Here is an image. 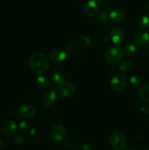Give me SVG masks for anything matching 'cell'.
Instances as JSON below:
<instances>
[{
	"instance_id": "obj_1",
	"label": "cell",
	"mask_w": 149,
	"mask_h": 150,
	"mask_svg": "<svg viewBox=\"0 0 149 150\" xmlns=\"http://www.w3.org/2000/svg\"><path fill=\"white\" fill-rule=\"evenodd\" d=\"M29 66L34 73L40 74L46 71L49 67V59L42 53H34L29 59Z\"/></svg>"
},
{
	"instance_id": "obj_2",
	"label": "cell",
	"mask_w": 149,
	"mask_h": 150,
	"mask_svg": "<svg viewBox=\"0 0 149 150\" xmlns=\"http://www.w3.org/2000/svg\"><path fill=\"white\" fill-rule=\"evenodd\" d=\"M124 49L119 45H112L110 47L105 54L106 61L110 64L119 63L124 57Z\"/></svg>"
},
{
	"instance_id": "obj_3",
	"label": "cell",
	"mask_w": 149,
	"mask_h": 150,
	"mask_svg": "<svg viewBox=\"0 0 149 150\" xmlns=\"http://www.w3.org/2000/svg\"><path fill=\"white\" fill-rule=\"evenodd\" d=\"M109 143L114 149H122L127 145V139L123 133H113L109 136Z\"/></svg>"
},
{
	"instance_id": "obj_4",
	"label": "cell",
	"mask_w": 149,
	"mask_h": 150,
	"mask_svg": "<svg viewBox=\"0 0 149 150\" xmlns=\"http://www.w3.org/2000/svg\"><path fill=\"white\" fill-rule=\"evenodd\" d=\"M56 92L63 98H70L75 94L76 88L72 83L64 81L56 86Z\"/></svg>"
},
{
	"instance_id": "obj_5",
	"label": "cell",
	"mask_w": 149,
	"mask_h": 150,
	"mask_svg": "<svg viewBox=\"0 0 149 150\" xmlns=\"http://www.w3.org/2000/svg\"><path fill=\"white\" fill-rule=\"evenodd\" d=\"M110 85L112 89L115 92L123 91L127 85V78L121 73H118L113 76L110 81Z\"/></svg>"
},
{
	"instance_id": "obj_6",
	"label": "cell",
	"mask_w": 149,
	"mask_h": 150,
	"mask_svg": "<svg viewBox=\"0 0 149 150\" xmlns=\"http://www.w3.org/2000/svg\"><path fill=\"white\" fill-rule=\"evenodd\" d=\"M67 136V130L65 127L61 125L53 126L51 130V138L53 142H61L65 139Z\"/></svg>"
},
{
	"instance_id": "obj_7",
	"label": "cell",
	"mask_w": 149,
	"mask_h": 150,
	"mask_svg": "<svg viewBox=\"0 0 149 150\" xmlns=\"http://www.w3.org/2000/svg\"><path fill=\"white\" fill-rule=\"evenodd\" d=\"M19 115L24 118H32L36 114V108L30 104H22L18 108Z\"/></svg>"
},
{
	"instance_id": "obj_8",
	"label": "cell",
	"mask_w": 149,
	"mask_h": 150,
	"mask_svg": "<svg viewBox=\"0 0 149 150\" xmlns=\"http://www.w3.org/2000/svg\"><path fill=\"white\" fill-rule=\"evenodd\" d=\"M134 45L140 48H145L149 45V34L147 32H138L133 38Z\"/></svg>"
},
{
	"instance_id": "obj_9",
	"label": "cell",
	"mask_w": 149,
	"mask_h": 150,
	"mask_svg": "<svg viewBox=\"0 0 149 150\" xmlns=\"http://www.w3.org/2000/svg\"><path fill=\"white\" fill-rule=\"evenodd\" d=\"M99 10V3L95 0H89L84 6V12L89 17H93L98 13Z\"/></svg>"
},
{
	"instance_id": "obj_10",
	"label": "cell",
	"mask_w": 149,
	"mask_h": 150,
	"mask_svg": "<svg viewBox=\"0 0 149 150\" xmlns=\"http://www.w3.org/2000/svg\"><path fill=\"white\" fill-rule=\"evenodd\" d=\"M110 38L113 43L119 45L125 40V35L119 28H113L110 32Z\"/></svg>"
},
{
	"instance_id": "obj_11",
	"label": "cell",
	"mask_w": 149,
	"mask_h": 150,
	"mask_svg": "<svg viewBox=\"0 0 149 150\" xmlns=\"http://www.w3.org/2000/svg\"><path fill=\"white\" fill-rule=\"evenodd\" d=\"M109 17L112 21L115 23H122L125 21L127 16L123 10L119 9H115L109 13Z\"/></svg>"
},
{
	"instance_id": "obj_12",
	"label": "cell",
	"mask_w": 149,
	"mask_h": 150,
	"mask_svg": "<svg viewBox=\"0 0 149 150\" xmlns=\"http://www.w3.org/2000/svg\"><path fill=\"white\" fill-rule=\"evenodd\" d=\"M67 58V52L65 50L57 48L53 50L51 54V59L53 62L60 63L64 62Z\"/></svg>"
},
{
	"instance_id": "obj_13",
	"label": "cell",
	"mask_w": 149,
	"mask_h": 150,
	"mask_svg": "<svg viewBox=\"0 0 149 150\" xmlns=\"http://www.w3.org/2000/svg\"><path fill=\"white\" fill-rule=\"evenodd\" d=\"M2 130L7 136H13L17 130V125L13 120H7L3 123Z\"/></svg>"
},
{
	"instance_id": "obj_14",
	"label": "cell",
	"mask_w": 149,
	"mask_h": 150,
	"mask_svg": "<svg viewBox=\"0 0 149 150\" xmlns=\"http://www.w3.org/2000/svg\"><path fill=\"white\" fill-rule=\"evenodd\" d=\"M56 92L53 89H50L45 93V96H44V104L47 107L52 106L55 104L56 101Z\"/></svg>"
},
{
	"instance_id": "obj_15",
	"label": "cell",
	"mask_w": 149,
	"mask_h": 150,
	"mask_svg": "<svg viewBox=\"0 0 149 150\" xmlns=\"http://www.w3.org/2000/svg\"><path fill=\"white\" fill-rule=\"evenodd\" d=\"M139 98L145 103H149V83L142 86L139 92Z\"/></svg>"
},
{
	"instance_id": "obj_16",
	"label": "cell",
	"mask_w": 149,
	"mask_h": 150,
	"mask_svg": "<svg viewBox=\"0 0 149 150\" xmlns=\"http://www.w3.org/2000/svg\"><path fill=\"white\" fill-rule=\"evenodd\" d=\"M137 25L143 29L149 28V14H145L140 16L137 20Z\"/></svg>"
},
{
	"instance_id": "obj_17",
	"label": "cell",
	"mask_w": 149,
	"mask_h": 150,
	"mask_svg": "<svg viewBox=\"0 0 149 150\" xmlns=\"http://www.w3.org/2000/svg\"><path fill=\"white\" fill-rule=\"evenodd\" d=\"M137 48L136 47L135 45L131 43L126 44L124 47V52L127 54V56H129V57H131V56H134V54L137 53Z\"/></svg>"
},
{
	"instance_id": "obj_18",
	"label": "cell",
	"mask_w": 149,
	"mask_h": 150,
	"mask_svg": "<svg viewBox=\"0 0 149 150\" xmlns=\"http://www.w3.org/2000/svg\"><path fill=\"white\" fill-rule=\"evenodd\" d=\"M50 81L47 76H39L37 79V83L41 88H45L49 85Z\"/></svg>"
},
{
	"instance_id": "obj_19",
	"label": "cell",
	"mask_w": 149,
	"mask_h": 150,
	"mask_svg": "<svg viewBox=\"0 0 149 150\" xmlns=\"http://www.w3.org/2000/svg\"><path fill=\"white\" fill-rule=\"evenodd\" d=\"M133 67V63L130 60H126V61L122 62L121 64H119V69L122 72H129L131 70Z\"/></svg>"
},
{
	"instance_id": "obj_20",
	"label": "cell",
	"mask_w": 149,
	"mask_h": 150,
	"mask_svg": "<svg viewBox=\"0 0 149 150\" xmlns=\"http://www.w3.org/2000/svg\"><path fill=\"white\" fill-rule=\"evenodd\" d=\"M52 79H53V83H55L56 86L64 81V76H62V74H61V73H58V72H55V73L53 74Z\"/></svg>"
},
{
	"instance_id": "obj_21",
	"label": "cell",
	"mask_w": 149,
	"mask_h": 150,
	"mask_svg": "<svg viewBox=\"0 0 149 150\" xmlns=\"http://www.w3.org/2000/svg\"><path fill=\"white\" fill-rule=\"evenodd\" d=\"M129 82L131 86L134 88L140 87L142 84V81L141 80H140V79L136 76H131L129 79Z\"/></svg>"
},
{
	"instance_id": "obj_22",
	"label": "cell",
	"mask_w": 149,
	"mask_h": 150,
	"mask_svg": "<svg viewBox=\"0 0 149 150\" xmlns=\"http://www.w3.org/2000/svg\"><path fill=\"white\" fill-rule=\"evenodd\" d=\"M110 17H109V13L108 11L105 10V11H102L100 13V15L99 16V21L102 22V23H107L109 21Z\"/></svg>"
},
{
	"instance_id": "obj_23",
	"label": "cell",
	"mask_w": 149,
	"mask_h": 150,
	"mask_svg": "<svg viewBox=\"0 0 149 150\" xmlns=\"http://www.w3.org/2000/svg\"><path fill=\"white\" fill-rule=\"evenodd\" d=\"M80 42L83 47H89L90 46L91 43V41L90 38L87 36H85L83 35L80 38Z\"/></svg>"
},
{
	"instance_id": "obj_24",
	"label": "cell",
	"mask_w": 149,
	"mask_h": 150,
	"mask_svg": "<svg viewBox=\"0 0 149 150\" xmlns=\"http://www.w3.org/2000/svg\"><path fill=\"white\" fill-rule=\"evenodd\" d=\"M19 126H20V130H23V131H26L29 129V124L26 121L20 122Z\"/></svg>"
},
{
	"instance_id": "obj_25",
	"label": "cell",
	"mask_w": 149,
	"mask_h": 150,
	"mask_svg": "<svg viewBox=\"0 0 149 150\" xmlns=\"http://www.w3.org/2000/svg\"><path fill=\"white\" fill-rule=\"evenodd\" d=\"M79 150H93V147L91 145L85 144L81 145L79 148Z\"/></svg>"
},
{
	"instance_id": "obj_26",
	"label": "cell",
	"mask_w": 149,
	"mask_h": 150,
	"mask_svg": "<svg viewBox=\"0 0 149 150\" xmlns=\"http://www.w3.org/2000/svg\"><path fill=\"white\" fill-rule=\"evenodd\" d=\"M15 142L17 144H23V142H24V140H23V139L21 136H18V137L15 138Z\"/></svg>"
},
{
	"instance_id": "obj_27",
	"label": "cell",
	"mask_w": 149,
	"mask_h": 150,
	"mask_svg": "<svg viewBox=\"0 0 149 150\" xmlns=\"http://www.w3.org/2000/svg\"><path fill=\"white\" fill-rule=\"evenodd\" d=\"M73 48H74V47H73L72 44H67L65 47V51L67 52H70V51H72Z\"/></svg>"
},
{
	"instance_id": "obj_28",
	"label": "cell",
	"mask_w": 149,
	"mask_h": 150,
	"mask_svg": "<svg viewBox=\"0 0 149 150\" xmlns=\"http://www.w3.org/2000/svg\"><path fill=\"white\" fill-rule=\"evenodd\" d=\"M127 150H137V149L134 147H129V148H128Z\"/></svg>"
},
{
	"instance_id": "obj_29",
	"label": "cell",
	"mask_w": 149,
	"mask_h": 150,
	"mask_svg": "<svg viewBox=\"0 0 149 150\" xmlns=\"http://www.w3.org/2000/svg\"><path fill=\"white\" fill-rule=\"evenodd\" d=\"M95 1H96L99 4V3H102V2H103L104 0H95Z\"/></svg>"
},
{
	"instance_id": "obj_30",
	"label": "cell",
	"mask_w": 149,
	"mask_h": 150,
	"mask_svg": "<svg viewBox=\"0 0 149 150\" xmlns=\"http://www.w3.org/2000/svg\"><path fill=\"white\" fill-rule=\"evenodd\" d=\"M1 146H2V142H1V141H0V147H1Z\"/></svg>"
},
{
	"instance_id": "obj_31",
	"label": "cell",
	"mask_w": 149,
	"mask_h": 150,
	"mask_svg": "<svg viewBox=\"0 0 149 150\" xmlns=\"http://www.w3.org/2000/svg\"><path fill=\"white\" fill-rule=\"evenodd\" d=\"M147 7H148V10H149V1H148V2Z\"/></svg>"
},
{
	"instance_id": "obj_32",
	"label": "cell",
	"mask_w": 149,
	"mask_h": 150,
	"mask_svg": "<svg viewBox=\"0 0 149 150\" xmlns=\"http://www.w3.org/2000/svg\"><path fill=\"white\" fill-rule=\"evenodd\" d=\"M148 54H149V50H148Z\"/></svg>"
}]
</instances>
